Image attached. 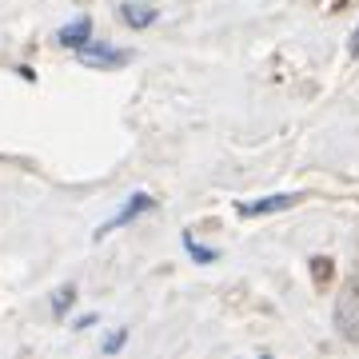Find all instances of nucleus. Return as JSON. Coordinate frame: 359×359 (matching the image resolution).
<instances>
[{"label": "nucleus", "mask_w": 359, "mask_h": 359, "mask_svg": "<svg viewBox=\"0 0 359 359\" xmlns=\"http://www.w3.org/2000/svg\"><path fill=\"white\" fill-rule=\"evenodd\" d=\"M124 339H128V332L112 335V339H108V351H120V347H124Z\"/></svg>", "instance_id": "nucleus-9"}, {"label": "nucleus", "mask_w": 359, "mask_h": 359, "mask_svg": "<svg viewBox=\"0 0 359 359\" xmlns=\"http://www.w3.org/2000/svg\"><path fill=\"white\" fill-rule=\"evenodd\" d=\"M184 248H188V252H192V259H200V264H212V259H216V252H212V248H200L192 236H184Z\"/></svg>", "instance_id": "nucleus-7"}, {"label": "nucleus", "mask_w": 359, "mask_h": 359, "mask_svg": "<svg viewBox=\"0 0 359 359\" xmlns=\"http://www.w3.org/2000/svg\"><path fill=\"white\" fill-rule=\"evenodd\" d=\"M80 60L84 65H96V68H120L124 60H128V52L120 48H100V44H80Z\"/></svg>", "instance_id": "nucleus-2"}, {"label": "nucleus", "mask_w": 359, "mask_h": 359, "mask_svg": "<svg viewBox=\"0 0 359 359\" xmlns=\"http://www.w3.org/2000/svg\"><path fill=\"white\" fill-rule=\"evenodd\" d=\"M335 332L347 344H359V283H347L335 299Z\"/></svg>", "instance_id": "nucleus-1"}, {"label": "nucleus", "mask_w": 359, "mask_h": 359, "mask_svg": "<svg viewBox=\"0 0 359 359\" xmlns=\"http://www.w3.org/2000/svg\"><path fill=\"white\" fill-rule=\"evenodd\" d=\"M148 208H152V196H144V192H140V196H132V204L124 208V212H120L116 219H108V224H104V228L96 231V240H104V236H108L112 228H120V224H132V219L140 216V212H148Z\"/></svg>", "instance_id": "nucleus-4"}, {"label": "nucleus", "mask_w": 359, "mask_h": 359, "mask_svg": "<svg viewBox=\"0 0 359 359\" xmlns=\"http://www.w3.org/2000/svg\"><path fill=\"white\" fill-rule=\"evenodd\" d=\"M72 295H76L72 287H65V292H56V299H52V308H56V311H65L68 304H72Z\"/></svg>", "instance_id": "nucleus-8"}, {"label": "nucleus", "mask_w": 359, "mask_h": 359, "mask_svg": "<svg viewBox=\"0 0 359 359\" xmlns=\"http://www.w3.org/2000/svg\"><path fill=\"white\" fill-rule=\"evenodd\" d=\"M299 204V196H264V200H256V204H240L236 212L240 216H268V212H283V208Z\"/></svg>", "instance_id": "nucleus-3"}, {"label": "nucleus", "mask_w": 359, "mask_h": 359, "mask_svg": "<svg viewBox=\"0 0 359 359\" xmlns=\"http://www.w3.org/2000/svg\"><path fill=\"white\" fill-rule=\"evenodd\" d=\"M327 271H332L327 268V259H316V280H327Z\"/></svg>", "instance_id": "nucleus-10"}, {"label": "nucleus", "mask_w": 359, "mask_h": 359, "mask_svg": "<svg viewBox=\"0 0 359 359\" xmlns=\"http://www.w3.org/2000/svg\"><path fill=\"white\" fill-rule=\"evenodd\" d=\"M120 16H124V25H132V28H148L156 20V8H148V4H124Z\"/></svg>", "instance_id": "nucleus-5"}, {"label": "nucleus", "mask_w": 359, "mask_h": 359, "mask_svg": "<svg viewBox=\"0 0 359 359\" xmlns=\"http://www.w3.org/2000/svg\"><path fill=\"white\" fill-rule=\"evenodd\" d=\"M88 36H92V25H88V16H80L76 25H68L65 32H60V44H65V48H80Z\"/></svg>", "instance_id": "nucleus-6"}]
</instances>
